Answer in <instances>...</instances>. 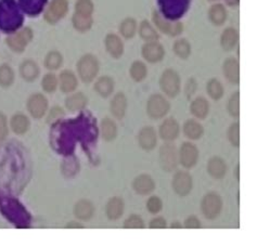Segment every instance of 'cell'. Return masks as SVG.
<instances>
[{"label":"cell","mask_w":257,"mask_h":246,"mask_svg":"<svg viewBox=\"0 0 257 246\" xmlns=\"http://www.w3.org/2000/svg\"><path fill=\"white\" fill-rule=\"evenodd\" d=\"M16 0H0V27L5 32H12L22 24L23 17Z\"/></svg>","instance_id":"1"},{"label":"cell","mask_w":257,"mask_h":246,"mask_svg":"<svg viewBox=\"0 0 257 246\" xmlns=\"http://www.w3.org/2000/svg\"><path fill=\"white\" fill-rule=\"evenodd\" d=\"M76 68L78 76L82 79V81L86 84H89L96 79L99 73V61L93 54L87 53L78 60Z\"/></svg>","instance_id":"2"},{"label":"cell","mask_w":257,"mask_h":246,"mask_svg":"<svg viewBox=\"0 0 257 246\" xmlns=\"http://www.w3.org/2000/svg\"><path fill=\"white\" fill-rule=\"evenodd\" d=\"M160 87L167 97L176 98L181 90V80L179 74L173 68H167L161 75Z\"/></svg>","instance_id":"3"},{"label":"cell","mask_w":257,"mask_h":246,"mask_svg":"<svg viewBox=\"0 0 257 246\" xmlns=\"http://www.w3.org/2000/svg\"><path fill=\"white\" fill-rule=\"evenodd\" d=\"M171 110V104L162 94H152L147 102V114L152 119L165 117Z\"/></svg>","instance_id":"4"},{"label":"cell","mask_w":257,"mask_h":246,"mask_svg":"<svg viewBox=\"0 0 257 246\" xmlns=\"http://www.w3.org/2000/svg\"><path fill=\"white\" fill-rule=\"evenodd\" d=\"M201 209L203 215L207 219H215L220 214L222 209V200L220 195L215 192H209L203 197L201 203Z\"/></svg>","instance_id":"5"},{"label":"cell","mask_w":257,"mask_h":246,"mask_svg":"<svg viewBox=\"0 0 257 246\" xmlns=\"http://www.w3.org/2000/svg\"><path fill=\"white\" fill-rule=\"evenodd\" d=\"M33 39V31L29 27H25L18 33L11 34L6 38V44L12 51L17 53H21L25 50V48L31 43Z\"/></svg>","instance_id":"6"},{"label":"cell","mask_w":257,"mask_h":246,"mask_svg":"<svg viewBox=\"0 0 257 246\" xmlns=\"http://www.w3.org/2000/svg\"><path fill=\"white\" fill-rule=\"evenodd\" d=\"M69 10L67 0H52L45 11V20L50 24H55L62 20Z\"/></svg>","instance_id":"7"},{"label":"cell","mask_w":257,"mask_h":246,"mask_svg":"<svg viewBox=\"0 0 257 246\" xmlns=\"http://www.w3.org/2000/svg\"><path fill=\"white\" fill-rule=\"evenodd\" d=\"M178 159L181 165L185 168H193L199 161V150L191 142L182 143L179 150Z\"/></svg>","instance_id":"8"},{"label":"cell","mask_w":257,"mask_h":246,"mask_svg":"<svg viewBox=\"0 0 257 246\" xmlns=\"http://www.w3.org/2000/svg\"><path fill=\"white\" fill-rule=\"evenodd\" d=\"M26 107L34 118H42L48 110V100L42 93H34L28 99Z\"/></svg>","instance_id":"9"},{"label":"cell","mask_w":257,"mask_h":246,"mask_svg":"<svg viewBox=\"0 0 257 246\" xmlns=\"http://www.w3.org/2000/svg\"><path fill=\"white\" fill-rule=\"evenodd\" d=\"M160 164L161 167L166 172H173L178 164V156L176 149L171 143L162 146L160 150Z\"/></svg>","instance_id":"10"},{"label":"cell","mask_w":257,"mask_h":246,"mask_svg":"<svg viewBox=\"0 0 257 246\" xmlns=\"http://www.w3.org/2000/svg\"><path fill=\"white\" fill-rule=\"evenodd\" d=\"M172 187L176 194L179 196H187L192 191V177L189 175V173L179 172L174 176Z\"/></svg>","instance_id":"11"},{"label":"cell","mask_w":257,"mask_h":246,"mask_svg":"<svg viewBox=\"0 0 257 246\" xmlns=\"http://www.w3.org/2000/svg\"><path fill=\"white\" fill-rule=\"evenodd\" d=\"M141 53H143L144 59L149 63H158L165 57L164 48L158 42H151L144 45Z\"/></svg>","instance_id":"12"},{"label":"cell","mask_w":257,"mask_h":246,"mask_svg":"<svg viewBox=\"0 0 257 246\" xmlns=\"http://www.w3.org/2000/svg\"><path fill=\"white\" fill-rule=\"evenodd\" d=\"M152 19L155 26H157L160 31H162L165 34H168L170 36H178L182 32V30H184L181 23L167 21V20L163 19V17H161L157 11L153 12Z\"/></svg>","instance_id":"13"},{"label":"cell","mask_w":257,"mask_h":246,"mask_svg":"<svg viewBox=\"0 0 257 246\" xmlns=\"http://www.w3.org/2000/svg\"><path fill=\"white\" fill-rule=\"evenodd\" d=\"M138 143L141 149L152 151L158 145V135L153 127H144L138 134Z\"/></svg>","instance_id":"14"},{"label":"cell","mask_w":257,"mask_h":246,"mask_svg":"<svg viewBox=\"0 0 257 246\" xmlns=\"http://www.w3.org/2000/svg\"><path fill=\"white\" fill-rule=\"evenodd\" d=\"M160 136L164 141H174L178 138L180 126L178 121L171 117L165 119L160 126Z\"/></svg>","instance_id":"15"},{"label":"cell","mask_w":257,"mask_h":246,"mask_svg":"<svg viewBox=\"0 0 257 246\" xmlns=\"http://www.w3.org/2000/svg\"><path fill=\"white\" fill-rule=\"evenodd\" d=\"M104 46L107 53L114 59H119L124 53V44L116 34H107L104 39Z\"/></svg>","instance_id":"16"},{"label":"cell","mask_w":257,"mask_h":246,"mask_svg":"<svg viewBox=\"0 0 257 246\" xmlns=\"http://www.w3.org/2000/svg\"><path fill=\"white\" fill-rule=\"evenodd\" d=\"M133 188L135 192L139 195L151 194L155 189V182L149 175L143 174L138 176L133 182Z\"/></svg>","instance_id":"17"},{"label":"cell","mask_w":257,"mask_h":246,"mask_svg":"<svg viewBox=\"0 0 257 246\" xmlns=\"http://www.w3.org/2000/svg\"><path fill=\"white\" fill-rule=\"evenodd\" d=\"M222 71H224L225 77L229 83L233 85H238L240 83V65L238 60L228 58L222 65Z\"/></svg>","instance_id":"18"},{"label":"cell","mask_w":257,"mask_h":246,"mask_svg":"<svg viewBox=\"0 0 257 246\" xmlns=\"http://www.w3.org/2000/svg\"><path fill=\"white\" fill-rule=\"evenodd\" d=\"M110 111L114 117L118 120L125 117L127 111V98L125 93L118 92L114 95L110 104Z\"/></svg>","instance_id":"19"},{"label":"cell","mask_w":257,"mask_h":246,"mask_svg":"<svg viewBox=\"0 0 257 246\" xmlns=\"http://www.w3.org/2000/svg\"><path fill=\"white\" fill-rule=\"evenodd\" d=\"M58 79L60 90L64 93H71L77 88L78 80L76 75L72 71L64 70L63 72H61Z\"/></svg>","instance_id":"20"},{"label":"cell","mask_w":257,"mask_h":246,"mask_svg":"<svg viewBox=\"0 0 257 246\" xmlns=\"http://www.w3.org/2000/svg\"><path fill=\"white\" fill-rule=\"evenodd\" d=\"M207 173L214 179H222L227 173V164L219 156H213L207 162Z\"/></svg>","instance_id":"21"},{"label":"cell","mask_w":257,"mask_h":246,"mask_svg":"<svg viewBox=\"0 0 257 246\" xmlns=\"http://www.w3.org/2000/svg\"><path fill=\"white\" fill-rule=\"evenodd\" d=\"M39 74V66L37 65L35 61H33L31 59L24 60L21 65H20V75H21V77L25 81H29V83L35 81L38 78Z\"/></svg>","instance_id":"22"},{"label":"cell","mask_w":257,"mask_h":246,"mask_svg":"<svg viewBox=\"0 0 257 246\" xmlns=\"http://www.w3.org/2000/svg\"><path fill=\"white\" fill-rule=\"evenodd\" d=\"M239 43V33L233 27H228L221 34L220 45L225 51H232Z\"/></svg>","instance_id":"23"},{"label":"cell","mask_w":257,"mask_h":246,"mask_svg":"<svg viewBox=\"0 0 257 246\" xmlns=\"http://www.w3.org/2000/svg\"><path fill=\"white\" fill-rule=\"evenodd\" d=\"M114 87L115 83L112 77L102 76L96 80V83L93 85V90L96 91L100 97L107 98L113 93Z\"/></svg>","instance_id":"24"},{"label":"cell","mask_w":257,"mask_h":246,"mask_svg":"<svg viewBox=\"0 0 257 246\" xmlns=\"http://www.w3.org/2000/svg\"><path fill=\"white\" fill-rule=\"evenodd\" d=\"M105 213L110 220H117L124 213V202L120 197H112L105 207Z\"/></svg>","instance_id":"25"},{"label":"cell","mask_w":257,"mask_h":246,"mask_svg":"<svg viewBox=\"0 0 257 246\" xmlns=\"http://www.w3.org/2000/svg\"><path fill=\"white\" fill-rule=\"evenodd\" d=\"M94 208L91 202L87 200H80L76 203L75 207H74V215L77 218V219L88 221L91 219L93 216Z\"/></svg>","instance_id":"26"},{"label":"cell","mask_w":257,"mask_h":246,"mask_svg":"<svg viewBox=\"0 0 257 246\" xmlns=\"http://www.w3.org/2000/svg\"><path fill=\"white\" fill-rule=\"evenodd\" d=\"M10 126L15 134L24 135L25 133H28V131L30 129L31 122L28 116L22 113H17L11 117Z\"/></svg>","instance_id":"27"},{"label":"cell","mask_w":257,"mask_h":246,"mask_svg":"<svg viewBox=\"0 0 257 246\" xmlns=\"http://www.w3.org/2000/svg\"><path fill=\"white\" fill-rule=\"evenodd\" d=\"M88 103V99L83 92H77L69 95L65 99V106L71 112H77L82 111L83 108L86 107Z\"/></svg>","instance_id":"28"},{"label":"cell","mask_w":257,"mask_h":246,"mask_svg":"<svg viewBox=\"0 0 257 246\" xmlns=\"http://www.w3.org/2000/svg\"><path fill=\"white\" fill-rule=\"evenodd\" d=\"M190 112L193 116H195V117L199 118V119L206 118V116L208 115V112H209L208 101L203 97L195 98L191 102Z\"/></svg>","instance_id":"29"},{"label":"cell","mask_w":257,"mask_h":246,"mask_svg":"<svg viewBox=\"0 0 257 246\" xmlns=\"http://www.w3.org/2000/svg\"><path fill=\"white\" fill-rule=\"evenodd\" d=\"M184 134L188 139L199 140L204 134V128L199 121L194 119H189L184 125Z\"/></svg>","instance_id":"30"},{"label":"cell","mask_w":257,"mask_h":246,"mask_svg":"<svg viewBox=\"0 0 257 246\" xmlns=\"http://www.w3.org/2000/svg\"><path fill=\"white\" fill-rule=\"evenodd\" d=\"M208 19L214 25L220 26L226 22L227 20V10L222 5L216 4L211 7L208 11Z\"/></svg>","instance_id":"31"},{"label":"cell","mask_w":257,"mask_h":246,"mask_svg":"<svg viewBox=\"0 0 257 246\" xmlns=\"http://www.w3.org/2000/svg\"><path fill=\"white\" fill-rule=\"evenodd\" d=\"M47 0H19V6L30 16H36L43 11Z\"/></svg>","instance_id":"32"},{"label":"cell","mask_w":257,"mask_h":246,"mask_svg":"<svg viewBox=\"0 0 257 246\" xmlns=\"http://www.w3.org/2000/svg\"><path fill=\"white\" fill-rule=\"evenodd\" d=\"M101 135L105 141H113L117 136V126L115 121L109 117H105L101 121Z\"/></svg>","instance_id":"33"},{"label":"cell","mask_w":257,"mask_h":246,"mask_svg":"<svg viewBox=\"0 0 257 246\" xmlns=\"http://www.w3.org/2000/svg\"><path fill=\"white\" fill-rule=\"evenodd\" d=\"M72 23L74 29L80 33H86L91 29L92 23H93V19L92 17H87V16H82L78 15V13L74 12L73 18H72Z\"/></svg>","instance_id":"34"},{"label":"cell","mask_w":257,"mask_h":246,"mask_svg":"<svg viewBox=\"0 0 257 246\" xmlns=\"http://www.w3.org/2000/svg\"><path fill=\"white\" fill-rule=\"evenodd\" d=\"M16 79V73L9 64L0 65V87L10 88Z\"/></svg>","instance_id":"35"},{"label":"cell","mask_w":257,"mask_h":246,"mask_svg":"<svg viewBox=\"0 0 257 246\" xmlns=\"http://www.w3.org/2000/svg\"><path fill=\"white\" fill-rule=\"evenodd\" d=\"M44 63L47 70L49 71H57L59 68L63 65V57L59 51H50L47 53L45 57Z\"/></svg>","instance_id":"36"},{"label":"cell","mask_w":257,"mask_h":246,"mask_svg":"<svg viewBox=\"0 0 257 246\" xmlns=\"http://www.w3.org/2000/svg\"><path fill=\"white\" fill-rule=\"evenodd\" d=\"M139 35L144 40H146L147 43L158 42V39L160 38L157 30H155L154 26H152L148 21H143L140 23Z\"/></svg>","instance_id":"37"},{"label":"cell","mask_w":257,"mask_h":246,"mask_svg":"<svg viewBox=\"0 0 257 246\" xmlns=\"http://www.w3.org/2000/svg\"><path fill=\"white\" fill-rule=\"evenodd\" d=\"M136 32H137V22L136 20L133 18H126L119 24L120 35L126 39L133 38L135 35H136Z\"/></svg>","instance_id":"38"},{"label":"cell","mask_w":257,"mask_h":246,"mask_svg":"<svg viewBox=\"0 0 257 246\" xmlns=\"http://www.w3.org/2000/svg\"><path fill=\"white\" fill-rule=\"evenodd\" d=\"M130 75L134 81L140 83V81L146 79L148 75V68L146 64L144 62H141V61H135V62L131 65Z\"/></svg>","instance_id":"39"},{"label":"cell","mask_w":257,"mask_h":246,"mask_svg":"<svg viewBox=\"0 0 257 246\" xmlns=\"http://www.w3.org/2000/svg\"><path fill=\"white\" fill-rule=\"evenodd\" d=\"M206 91L209 97L215 101L220 100L222 97H224V93H225L224 86H222L220 81L216 78H212L208 80V83L206 85Z\"/></svg>","instance_id":"40"},{"label":"cell","mask_w":257,"mask_h":246,"mask_svg":"<svg viewBox=\"0 0 257 246\" xmlns=\"http://www.w3.org/2000/svg\"><path fill=\"white\" fill-rule=\"evenodd\" d=\"M173 50L176 53V56L186 60L191 54V46L187 39H179L174 44Z\"/></svg>","instance_id":"41"},{"label":"cell","mask_w":257,"mask_h":246,"mask_svg":"<svg viewBox=\"0 0 257 246\" xmlns=\"http://www.w3.org/2000/svg\"><path fill=\"white\" fill-rule=\"evenodd\" d=\"M59 86V79L56 76L55 74L49 73L46 74L44 78L42 79V87L44 91L48 92V93H52L57 90V88Z\"/></svg>","instance_id":"42"},{"label":"cell","mask_w":257,"mask_h":246,"mask_svg":"<svg viewBox=\"0 0 257 246\" xmlns=\"http://www.w3.org/2000/svg\"><path fill=\"white\" fill-rule=\"evenodd\" d=\"M94 6L91 0H77L75 3V13L82 16L92 17Z\"/></svg>","instance_id":"43"},{"label":"cell","mask_w":257,"mask_h":246,"mask_svg":"<svg viewBox=\"0 0 257 246\" xmlns=\"http://www.w3.org/2000/svg\"><path fill=\"white\" fill-rule=\"evenodd\" d=\"M227 110L230 116L232 117H239L240 115V92L236 91L233 93L231 97H230L228 101V105H227Z\"/></svg>","instance_id":"44"},{"label":"cell","mask_w":257,"mask_h":246,"mask_svg":"<svg viewBox=\"0 0 257 246\" xmlns=\"http://www.w3.org/2000/svg\"><path fill=\"white\" fill-rule=\"evenodd\" d=\"M228 139L230 143L235 148H239L240 146V124L239 122H233V124L228 129Z\"/></svg>","instance_id":"45"},{"label":"cell","mask_w":257,"mask_h":246,"mask_svg":"<svg viewBox=\"0 0 257 246\" xmlns=\"http://www.w3.org/2000/svg\"><path fill=\"white\" fill-rule=\"evenodd\" d=\"M145 227V221L138 215H132L124 221V228L126 229H143Z\"/></svg>","instance_id":"46"},{"label":"cell","mask_w":257,"mask_h":246,"mask_svg":"<svg viewBox=\"0 0 257 246\" xmlns=\"http://www.w3.org/2000/svg\"><path fill=\"white\" fill-rule=\"evenodd\" d=\"M162 207H163V202L159 196H152L147 202V209L153 215L159 214L162 210Z\"/></svg>","instance_id":"47"},{"label":"cell","mask_w":257,"mask_h":246,"mask_svg":"<svg viewBox=\"0 0 257 246\" xmlns=\"http://www.w3.org/2000/svg\"><path fill=\"white\" fill-rule=\"evenodd\" d=\"M8 133V119H7V116L3 112H0V140L6 139Z\"/></svg>","instance_id":"48"},{"label":"cell","mask_w":257,"mask_h":246,"mask_svg":"<svg viewBox=\"0 0 257 246\" xmlns=\"http://www.w3.org/2000/svg\"><path fill=\"white\" fill-rule=\"evenodd\" d=\"M184 225L187 229H198L201 227V221L197 216H189L185 220Z\"/></svg>","instance_id":"49"},{"label":"cell","mask_w":257,"mask_h":246,"mask_svg":"<svg viewBox=\"0 0 257 246\" xmlns=\"http://www.w3.org/2000/svg\"><path fill=\"white\" fill-rule=\"evenodd\" d=\"M151 229H164L166 228V220L163 217H157L150 222Z\"/></svg>","instance_id":"50"},{"label":"cell","mask_w":257,"mask_h":246,"mask_svg":"<svg viewBox=\"0 0 257 246\" xmlns=\"http://www.w3.org/2000/svg\"><path fill=\"white\" fill-rule=\"evenodd\" d=\"M64 115V112H63V110L61 107H59V106H55L52 108V110L50 111V113H49V117H48V121H53V120H56L57 118H59V117H61V116H63Z\"/></svg>","instance_id":"51"},{"label":"cell","mask_w":257,"mask_h":246,"mask_svg":"<svg viewBox=\"0 0 257 246\" xmlns=\"http://www.w3.org/2000/svg\"><path fill=\"white\" fill-rule=\"evenodd\" d=\"M185 90H186V93H187V97H188V98L192 97L194 91L197 90V83H195V80H194L193 78H191L190 80L188 81Z\"/></svg>","instance_id":"52"},{"label":"cell","mask_w":257,"mask_h":246,"mask_svg":"<svg viewBox=\"0 0 257 246\" xmlns=\"http://www.w3.org/2000/svg\"><path fill=\"white\" fill-rule=\"evenodd\" d=\"M66 228H83V225L77 222H71V223H67Z\"/></svg>","instance_id":"53"},{"label":"cell","mask_w":257,"mask_h":246,"mask_svg":"<svg viewBox=\"0 0 257 246\" xmlns=\"http://www.w3.org/2000/svg\"><path fill=\"white\" fill-rule=\"evenodd\" d=\"M225 2L230 7H234L239 4V0H225Z\"/></svg>","instance_id":"54"},{"label":"cell","mask_w":257,"mask_h":246,"mask_svg":"<svg viewBox=\"0 0 257 246\" xmlns=\"http://www.w3.org/2000/svg\"><path fill=\"white\" fill-rule=\"evenodd\" d=\"M172 228H181V224L176 222V223H172Z\"/></svg>","instance_id":"55"},{"label":"cell","mask_w":257,"mask_h":246,"mask_svg":"<svg viewBox=\"0 0 257 246\" xmlns=\"http://www.w3.org/2000/svg\"><path fill=\"white\" fill-rule=\"evenodd\" d=\"M209 2H214V0H209Z\"/></svg>","instance_id":"56"}]
</instances>
